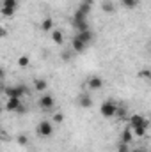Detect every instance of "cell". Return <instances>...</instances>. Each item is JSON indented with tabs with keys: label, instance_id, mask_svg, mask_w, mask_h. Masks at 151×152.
Masks as SVG:
<instances>
[{
	"label": "cell",
	"instance_id": "obj_1",
	"mask_svg": "<svg viewBox=\"0 0 151 152\" xmlns=\"http://www.w3.org/2000/svg\"><path fill=\"white\" fill-rule=\"evenodd\" d=\"M115 112H117V104H115V101H112V99H107V101H103L100 104V115L103 118H112V117H115Z\"/></svg>",
	"mask_w": 151,
	"mask_h": 152
},
{
	"label": "cell",
	"instance_id": "obj_2",
	"mask_svg": "<svg viewBox=\"0 0 151 152\" xmlns=\"http://www.w3.org/2000/svg\"><path fill=\"white\" fill-rule=\"evenodd\" d=\"M71 23L76 28V32H84V30H89V23H87V16L82 14L80 11H75L73 18H71Z\"/></svg>",
	"mask_w": 151,
	"mask_h": 152
},
{
	"label": "cell",
	"instance_id": "obj_3",
	"mask_svg": "<svg viewBox=\"0 0 151 152\" xmlns=\"http://www.w3.org/2000/svg\"><path fill=\"white\" fill-rule=\"evenodd\" d=\"M36 133L39 138H50L53 134V124L50 120H41L36 126Z\"/></svg>",
	"mask_w": 151,
	"mask_h": 152
},
{
	"label": "cell",
	"instance_id": "obj_4",
	"mask_svg": "<svg viewBox=\"0 0 151 152\" xmlns=\"http://www.w3.org/2000/svg\"><path fill=\"white\" fill-rule=\"evenodd\" d=\"M38 106L43 112H52L55 108V97L52 94H43L38 99Z\"/></svg>",
	"mask_w": 151,
	"mask_h": 152
},
{
	"label": "cell",
	"instance_id": "obj_5",
	"mask_svg": "<svg viewBox=\"0 0 151 152\" xmlns=\"http://www.w3.org/2000/svg\"><path fill=\"white\" fill-rule=\"evenodd\" d=\"M27 92H29V88L25 85H13V87L5 88V96L7 97H23Z\"/></svg>",
	"mask_w": 151,
	"mask_h": 152
},
{
	"label": "cell",
	"instance_id": "obj_6",
	"mask_svg": "<svg viewBox=\"0 0 151 152\" xmlns=\"http://www.w3.org/2000/svg\"><path fill=\"white\" fill-rule=\"evenodd\" d=\"M85 85H87L89 90H101L103 88V80H101V76L93 75V76L87 78V83Z\"/></svg>",
	"mask_w": 151,
	"mask_h": 152
},
{
	"label": "cell",
	"instance_id": "obj_7",
	"mask_svg": "<svg viewBox=\"0 0 151 152\" xmlns=\"http://www.w3.org/2000/svg\"><path fill=\"white\" fill-rule=\"evenodd\" d=\"M130 127H139V126H150V120H148V117L146 115H141V113H135V115H132L130 118Z\"/></svg>",
	"mask_w": 151,
	"mask_h": 152
},
{
	"label": "cell",
	"instance_id": "obj_8",
	"mask_svg": "<svg viewBox=\"0 0 151 152\" xmlns=\"http://www.w3.org/2000/svg\"><path fill=\"white\" fill-rule=\"evenodd\" d=\"M76 103H78V106H80V108H91V106L94 104L93 97H91L89 94H85V92L78 94V97H76Z\"/></svg>",
	"mask_w": 151,
	"mask_h": 152
},
{
	"label": "cell",
	"instance_id": "obj_9",
	"mask_svg": "<svg viewBox=\"0 0 151 152\" xmlns=\"http://www.w3.org/2000/svg\"><path fill=\"white\" fill-rule=\"evenodd\" d=\"M20 106H21V97H7V101H5L7 112H18Z\"/></svg>",
	"mask_w": 151,
	"mask_h": 152
},
{
	"label": "cell",
	"instance_id": "obj_10",
	"mask_svg": "<svg viewBox=\"0 0 151 152\" xmlns=\"http://www.w3.org/2000/svg\"><path fill=\"white\" fill-rule=\"evenodd\" d=\"M85 48H87V44L82 39H78L76 36H73V39H71V51L73 53H84Z\"/></svg>",
	"mask_w": 151,
	"mask_h": 152
},
{
	"label": "cell",
	"instance_id": "obj_11",
	"mask_svg": "<svg viewBox=\"0 0 151 152\" xmlns=\"http://www.w3.org/2000/svg\"><path fill=\"white\" fill-rule=\"evenodd\" d=\"M75 36H76L78 39H82V41H84V42H85L87 46H89V44H91V42H93V41L96 39V36H94V32H93L91 28H89V30H84V32H76Z\"/></svg>",
	"mask_w": 151,
	"mask_h": 152
},
{
	"label": "cell",
	"instance_id": "obj_12",
	"mask_svg": "<svg viewBox=\"0 0 151 152\" xmlns=\"http://www.w3.org/2000/svg\"><path fill=\"white\" fill-rule=\"evenodd\" d=\"M133 138H135V136H133L130 126H128L126 129H123V133H121V143H128V145H130V143L133 142Z\"/></svg>",
	"mask_w": 151,
	"mask_h": 152
},
{
	"label": "cell",
	"instance_id": "obj_13",
	"mask_svg": "<svg viewBox=\"0 0 151 152\" xmlns=\"http://www.w3.org/2000/svg\"><path fill=\"white\" fill-rule=\"evenodd\" d=\"M50 36H52V41L55 42V44H62L64 42V34H62V30H59V28H53L52 32H50Z\"/></svg>",
	"mask_w": 151,
	"mask_h": 152
},
{
	"label": "cell",
	"instance_id": "obj_14",
	"mask_svg": "<svg viewBox=\"0 0 151 152\" xmlns=\"http://www.w3.org/2000/svg\"><path fill=\"white\" fill-rule=\"evenodd\" d=\"M34 90H38V92L48 90V81H46L44 78H36V80H34Z\"/></svg>",
	"mask_w": 151,
	"mask_h": 152
},
{
	"label": "cell",
	"instance_id": "obj_15",
	"mask_svg": "<svg viewBox=\"0 0 151 152\" xmlns=\"http://www.w3.org/2000/svg\"><path fill=\"white\" fill-rule=\"evenodd\" d=\"M41 30H43V32H52V30H53V20H52L50 16L43 18V21H41Z\"/></svg>",
	"mask_w": 151,
	"mask_h": 152
},
{
	"label": "cell",
	"instance_id": "obj_16",
	"mask_svg": "<svg viewBox=\"0 0 151 152\" xmlns=\"http://www.w3.org/2000/svg\"><path fill=\"white\" fill-rule=\"evenodd\" d=\"M130 129H132L133 136H137V138H144V136H146V133H148V127H146V126H139V127H130Z\"/></svg>",
	"mask_w": 151,
	"mask_h": 152
},
{
	"label": "cell",
	"instance_id": "obj_17",
	"mask_svg": "<svg viewBox=\"0 0 151 152\" xmlns=\"http://www.w3.org/2000/svg\"><path fill=\"white\" fill-rule=\"evenodd\" d=\"M0 7L16 11V9H18V0H2V2H0Z\"/></svg>",
	"mask_w": 151,
	"mask_h": 152
},
{
	"label": "cell",
	"instance_id": "obj_18",
	"mask_svg": "<svg viewBox=\"0 0 151 152\" xmlns=\"http://www.w3.org/2000/svg\"><path fill=\"white\" fill-rule=\"evenodd\" d=\"M101 9H103V12H109V14H112L115 11V7H114V4L110 0H103L101 2Z\"/></svg>",
	"mask_w": 151,
	"mask_h": 152
},
{
	"label": "cell",
	"instance_id": "obj_19",
	"mask_svg": "<svg viewBox=\"0 0 151 152\" xmlns=\"http://www.w3.org/2000/svg\"><path fill=\"white\" fill-rule=\"evenodd\" d=\"M139 0H121V5L124 7V9H135V7H139Z\"/></svg>",
	"mask_w": 151,
	"mask_h": 152
},
{
	"label": "cell",
	"instance_id": "obj_20",
	"mask_svg": "<svg viewBox=\"0 0 151 152\" xmlns=\"http://www.w3.org/2000/svg\"><path fill=\"white\" fill-rule=\"evenodd\" d=\"M91 9H93V5H89V4H78V7H76V11H80L82 14H85V16H89L91 14Z\"/></svg>",
	"mask_w": 151,
	"mask_h": 152
},
{
	"label": "cell",
	"instance_id": "obj_21",
	"mask_svg": "<svg viewBox=\"0 0 151 152\" xmlns=\"http://www.w3.org/2000/svg\"><path fill=\"white\" fill-rule=\"evenodd\" d=\"M18 66L20 67H29V64H30V58L27 57V55H21V57H18Z\"/></svg>",
	"mask_w": 151,
	"mask_h": 152
},
{
	"label": "cell",
	"instance_id": "obj_22",
	"mask_svg": "<svg viewBox=\"0 0 151 152\" xmlns=\"http://www.w3.org/2000/svg\"><path fill=\"white\" fill-rule=\"evenodd\" d=\"M16 142H18V145L27 147V145H29V136H27V134H18V136H16Z\"/></svg>",
	"mask_w": 151,
	"mask_h": 152
},
{
	"label": "cell",
	"instance_id": "obj_23",
	"mask_svg": "<svg viewBox=\"0 0 151 152\" xmlns=\"http://www.w3.org/2000/svg\"><path fill=\"white\" fill-rule=\"evenodd\" d=\"M62 120H64V115L61 113V112L52 113V124H62Z\"/></svg>",
	"mask_w": 151,
	"mask_h": 152
},
{
	"label": "cell",
	"instance_id": "obj_24",
	"mask_svg": "<svg viewBox=\"0 0 151 152\" xmlns=\"http://www.w3.org/2000/svg\"><path fill=\"white\" fill-rule=\"evenodd\" d=\"M14 12H16V11H11V9H4V7H0V14H2L4 18H11V16H14Z\"/></svg>",
	"mask_w": 151,
	"mask_h": 152
},
{
	"label": "cell",
	"instance_id": "obj_25",
	"mask_svg": "<svg viewBox=\"0 0 151 152\" xmlns=\"http://www.w3.org/2000/svg\"><path fill=\"white\" fill-rule=\"evenodd\" d=\"M139 78H142V80H150L151 78V71L150 69H142V71H139Z\"/></svg>",
	"mask_w": 151,
	"mask_h": 152
},
{
	"label": "cell",
	"instance_id": "obj_26",
	"mask_svg": "<svg viewBox=\"0 0 151 152\" xmlns=\"http://www.w3.org/2000/svg\"><path fill=\"white\" fill-rule=\"evenodd\" d=\"M71 57H73V51H62V53H61V58L66 60V62H70Z\"/></svg>",
	"mask_w": 151,
	"mask_h": 152
},
{
	"label": "cell",
	"instance_id": "obj_27",
	"mask_svg": "<svg viewBox=\"0 0 151 152\" xmlns=\"http://www.w3.org/2000/svg\"><path fill=\"white\" fill-rule=\"evenodd\" d=\"M117 152H130V145L119 142V145H117Z\"/></svg>",
	"mask_w": 151,
	"mask_h": 152
},
{
	"label": "cell",
	"instance_id": "obj_28",
	"mask_svg": "<svg viewBox=\"0 0 151 152\" xmlns=\"http://www.w3.org/2000/svg\"><path fill=\"white\" fill-rule=\"evenodd\" d=\"M7 34H9V32H7V28H5L4 25H0V39L7 37Z\"/></svg>",
	"mask_w": 151,
	"mask_h": 152
},
{
	"label": "cell",
	"instance_id": "obj_29",
	"mask_svg": "<svg viewBox=\"0 0 151 152\" xmlns=\"http://www.w3.org/2000/svg\"><path fill=\"white\" fill-rule=\"evenodd\" d=\"M4 78H5V69H4V67L0 66V81H2Z\"/></svg>",
	"mask_w": 151,
	"mask_h": 152
},
{
	"label": "cell",
	"instance_id": "obj_30",
	"mask_svg": "<svg viewBox=\"0 0 151 152\" xmlns=\"http://www.w3.org/2000/svg\"><path fill=\"white\" fill-rule=\"evenodd\" d=\"M80 2H82V4H89V5H93V4H94V0H80Z\"/></svg>",
	"mask_w": 151,
	"mask_h": 152
},
{
	"label": "cell",
	"instance_id": "obj_31",
	"mask_svg": "<svg viewBox=\"0 0 151 152\" xmlns=\"http://www.w3.org/2000/svg\"><path fill=\"white\" fill-rule=\"evenodd\" d=\"M130 152H144L142 149H130Z\"/></svg>",
	"mask_w": 151,
	"mask_h": 152
}]
</instances>
